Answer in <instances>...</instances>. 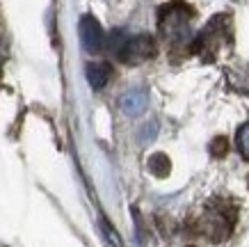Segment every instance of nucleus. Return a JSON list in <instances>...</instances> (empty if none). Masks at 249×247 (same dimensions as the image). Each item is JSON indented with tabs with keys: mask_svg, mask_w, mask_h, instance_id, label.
I'll list each match as a JSON object with an SVG mask.
<instances>
[{
	"mask_svg": "<svg viewBox=\"0 0 249 247\" xmlns=\"http://www.w3.org/2000/svg\"><path fill=\"white\" fill-rule=\"evenodd\" d=\"M192 7L185 2H169L160 9L158 14V28L160 35L169 46L185 44L190 39V21H192Z\"/></svg>",
	"mask_w": 249,
	"mask_h": 247,
	"instance_id": "f257e3e1",
	"label": "nucleus"
},
{
	"mask_svg": "<svg viewBox=\"0 0 249 247\" xmlns=\"http://www.w3.org/2000/svg\"><path fill=\"white\" fill-rule=\"evenodd\" d=\"M110 46L114 48L117 57L126 64H142L156 55V41L149 35L126 37L124 32H114V37L110 39Z\"/></svg>",
	"mask_w": 249,
	"mask_h": 247,
	"instance_id": "f03ea898",
	"label": "nucleus"
},
{
	"mask_svg": "<svg viewBox=\"0 0 249 247\" xmlns=\"http://www.w3.org/2000/svg\"><path fill=\"white\" fill-rule=\"evenodd\" d=\"M231 41V25H229V16H215L204 32L199 35L195 44V51L201 53L204 60H215V55L222 51V46Z\"/></svg>",
	"mask_w": 249,
	"mask_h": 247,
	"instance_id": "7ed1b4c3",
	"label": "nucleus"
},
{
	"mask_svg": "<svg viewBox=\"0 0 249 247\" xmlns=\"http://www.w3.org/2000/svg\"><path fill=\"white\" fill-rule=\"evenodd\" d=\"M231 227H233V213L222 206V209L206 210L204 217H201V227H199V229L211 240H224L229 233H231Z\"/></svg>",
	"mask_w": 249,
	"mask_h": 247,
	"instance_id": "20e7f679",
	"label": "nucleus"
},
{
	"mask_svg": "<svg viewBox=\"0 0 249 247\" xmlns=\"http://www.w3.org/2000/svg\"><path fill=\"white\" fill-rule=\"evenodd\" d=\"M80 39H83V46L89 53H98L106 48V32L91 14H85L80 19Z\"/></svg>",
	"mask_w": 249,
	"mask_h": 247,
	"instance_id": "39448f33",
	"label": "nucleus"
},
{
	"mask_svg": "<svg viewBox=\"0 0 249 247\" xmlns=\"http://www.w3.org/2000/svg\"><path fill=\"white\" fill-rule=\"evenodd\" d=\"M146 103H149V96L144 90H130L121 96V110L128 114V117H137L146 110Z\"/></svg>",
	"mask_w": 249,
	"mask_h": 247,
	"instance_id": "423d86ee",
	"label": "nucleus"
},
{
	"mask_svg": "<svg viewBox=\"0 0 249 247\" xmlns=\"http://www.w3.org/2000/svg\"><path fill=\"white\" fill-rule=\"evenodd\" d=\"M110 78H112V67L107 62H91V64H87V80H89L94 90H103Z\"/></svg>",
	"mask_w": 249,
	"mask_h": 247,
	"instance_id": "0eeeda50",
	"label": "nucleus"
},
{
	"mask_svg": "<svg viewBox=\"0 0 249 247\" xmlns=\"http://www.w3.org/2000/svg\"><path fill=\"white\" fill-rule=\"evenodd\" d=\"M149 170H151L156 176H167L169 174V160H167L165 153H156L149 160Z\"/></svg>",
	"mask_w": 249,
	"mask_h": 247,
	"instance_id": "6e6552de",
	"label": "nucleus"
},
{
	"mask_svg": "<svg viewBox=\"0 0 249 247\" xmlns=\"http://www.w3.org/2000/svg\"><path fill=\"white\" fill-rule=\"evenodd\" d=\"M238 151L249 160V121L238 128Z\"/></svg>",
	"mask_w": 249,
	"mask_h": 247,
	"instance_id": "1a4fd4ad",
	"label": "nucleus"
},
{
	"mask_svg": "<svg viewBox=\"0 0 249 247\" xmlns=\"http://www.w3.org/2000/svg\"><path fill=\"white\" fill-rule=\"evenodd\" d=\"M101 227H103V231H106L107 240H110V243H112L114 247H124V245H121V240H119V236H117V231H114L112 227L107 225V220H106V217H101Z\"/></svg>",
	"mask_w": 249,
	"mask_h": 247,
	"instance_id": "9d476101",
	"label": "nucleus"
},
{
	"mask_svg": "<svg viewBox=\"0 0 249 247\" xmlns=\"http://www.w3.org/2000/svg\"><path fill=\"white\" fill-rule=\"evenodd\" d=\"M229 151V144H227V140L224 137H215V142L211 144V153L215 158H219V156H224Z\"/></svg>",
	"mask_w": 249,
	"mask_h": 247,
	"instance_id": "9b49d317",
	"label": "nucleus"
}]
</instances>
